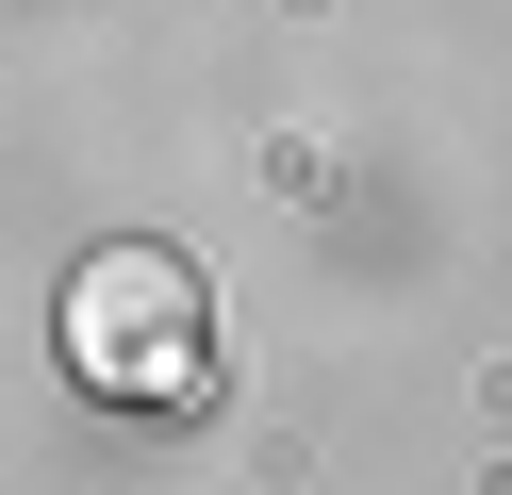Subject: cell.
<instances>
[{"instance_id": "obj_1", "label": "cell", "mask_w": 512, "mask_h": 495, "mask_svg": "<svg viewBox=\"0 0 512 495\" xmlns=\"http://www.w3.org/2000/svg\"><path fill=\"white\" fill-rule=\"evenodd\" d=\"M67 363L100 396H133V413H199L215 396V297L182 248H149V231H116V248L67 264Z\"/></svg>"}]
</instances>
